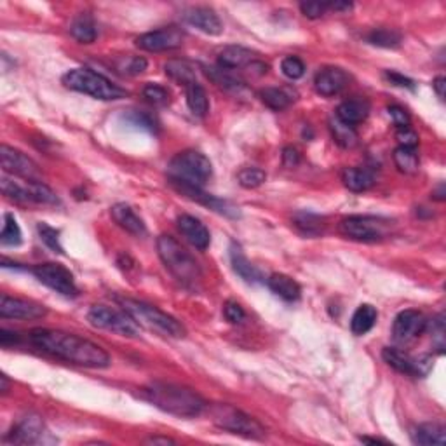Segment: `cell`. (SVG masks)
<instances>
[{
  "mask_svg": "<svg viewBox=\"0 0 446 446\" xmlns=\"http://www.w3.org/2000/svg\"><path fill=\"white\" fill-rule=\"evenodd\" d=\"M30 342L42 353L61 361L72 363V365L84 366V368H108L110 366V356L103 347L75 333L39 328L30 333Z\"/></svg>",
  "mask_w": 446,
  "mask_h": 446,
  "instance_id": "1",
  "label": "cell"
},
{
  "mask_svg": "<svg viewBox=\"0 0 446 446\" xmlns=\"http://www.w3.org/2000/svg\"><path fill=\"white\" fill-rule=\"evenodd\" d=\"M143 397L163 412L180 418L199 417L206 410V401L188 387L153 382L143 389Z\"/></svg>",
  "mask_w": 446,
  "mask_h": 446,
  "instance_id": "2",
  "label": "cell"
},
{
  "mask_svg": "<svg viewBox=\"0 0 446 446\" xmlns=\"http://www.w3.org/2000/svg\"><path fill=\"white\" fill-rule=\"evenodd\" d=\"M157 251H159L166 268L175 275L176 281L183 284L185 288H192V290L197 288V284L203 279V272H201L197 260L181 246L178 240L173 235H161L157 239Z\"/></svg>",
  "mask_w": 446,
  "mask_h": 446,
  "instance_id": "3",
  "label": "cell"
},
{
  "mask_svg": "<svg viewBox=\"0 0 446 446\" xmlns=\"http://www.w3.org/2000/svg\"><path fill=\"white\" fill-rule=\"evenodd\" d=\"M117 302L140 326H147L148 330H156L171 338H183L185 333H187L178 319H175L173 315L164 313V310L157 309L156 305L140 302V300L122 297L117 298Z\"/></svg>",
  "mask_w": 446,
  "mask_h": 446,
  "instance_id": "4",
  "label": "cell"
},
{
  "mask_svg": "<svg viewBox=\"0 0 446 446\" xmlns=\"http://www.w3.org/2000/svg\"><path fill=\"white\" fill-rule=\"evenodd\" d=\"M63 84L65 88L77 91V93L88 94V96L96 98V100L113 101L122 100L128 96V91L113 84L105 75L94 72L91 69H74L63 75Z\"/></svg>",
  "mask_w": 446,
  "mask_h": 446,
  "instance_id": "5",
  "label": "cell"
},
{
  "mask_svg": "<svg viewBox=\"0 0 446 446\" xmlns=\"http://www.w3.org/2000/svg\"><path fill=\"white\" fill-rule=\"evenodd\" d=\"M169 180L171 183H185L193 187H203L211 178V161L197 150H185L175 156L169 163Z\"/></svg>",
  "mask_w": 446,
  "mask_h": 446,
  "instance_id": "6",
  "label": "cell"
},
{
  "mask_svg": "<svg viewBox=\"0 0 446 446\" xmlns=\"http://www.w3.org/2000/svg\"><path fill=\"white\" fill-rule=\"evenodd\" d=\"M211 420L216 427L232 434L248 437V440H263L267 436L265 427L243 410L232 405H215L211 408Z\"/></svg>",
  "mask_w": 446,
  "mask_h": 446,
  "instance_id": "7",
  "label": "cell"
},
{
  "mask_svg": "<svg viewBox=\"0 0 446 446\" xmlns=\"http://www.w3.org/2000/svg\"><path fill=\"white\" fill-rule=\"evenodd\" d=\"M88 321L94 328L112 331L121 337H140V325L124 309L119 310L106 305H93L88 313Z\"/></svg>",
  "mask_w": 446,
  "mask_h": 446,
  "instance_id": "8",
  "label": "cell"
},
{
  "mask_svg": "<svg viewBox=\"0 0 446 446\" xmlns=\"http://www.w3.org/2000/svg\"><path fill=\"white\" fill-rule=\"evenodd\" d=\"M340 230L349 239L363 240V243H373V240H380L384 238L387 230H389V223L385 220L377 218V216L354 215L342 220Z\"/></svg>",
  "mask_w": 446,
  "mask_h": 446,
  "instance_id": "9",
  "label": "cell"
},
{
  "mask_svg": "<svg viewBox=\"0 0 446 446\" xmlns=\"http://www.w3.org/2000/svg\"><path fill=\"white\" fill-rule=\"evenodd\" d=\"M30 272L37 278L39 283L51 288L63 297H77L78 295L72 272L66 267L60 265V263H41V265H35Z\"/></svg>",
  "mask_w": 446,
  "mask_h": 446,
  "instance_id": "10",
  "label": "cell"
},
{
  "mask_svg": "<svg viewBox=\"0 0 446 446\" xmlns=\"http://www.w3.org/2000/svg\"><path fill=\"white\" fill-rule=\"evenodd\" d=\"M0 164L6 173L13 176H21L26 181L41 180V169L34 159H30L26 153L19 152L13 147L2 145L0 147Z\"/></svg>",
  "mask_w": 446,
  "mask_h": 446,
  "instance_id": "11",
  "label": "cell"
},
{
  "mask_svg": "<svg viewBox=\"0 0 446 446\" xmlns=\"http://www.w3.org/2000/svg\"><path fill=\"white\" fill-rule=\"evenodd\" d=\"M382 358L390 368L400 373L412 375V377H424L432 366V361L429 358H412L405 350L396 349V347H385L382 350Z\"/></svg>",
  "mask_w": 446,
  "mask_h": 446,
  "instance_id": "12",
  "label": "cell"
},
{
  "mask_svg": "<svg viewBox=\"0 0 446 446\" xmlns=\"http://www.w3.org/2000/svg\"><path fill=\"white\" fill-rule=\"evenodd\" d=\"M183 44V31L176 26L148 31L136 39V46L148 53H163V51L178 49Z\"/></svg>",
  "mask_w": 446,
  "mask_h": 446,
  "instance_id": "13",
  "label": "cell"
},
{
  "mask_svg": "<svg viewBox=\"0 0 446 446\" xmlns=\"http://www.w3.org/2000/svg\"><path fill=\"white\" fill-rule=\"evenodd\" d=\"M427 318L418 310H402L396 315L392 325V335L397 342L408 343L420 337L427 328Z\"/></svg>",
  "mask_w": 446,
  "mask_h": 446,
  "instance_id": "14",
  "label": "cell"
},
{
  "mask_svg": "<svg viewBox=\"0 0 446 446\" xmlns=\"http://www.w3.org/2000/svg\"><path fill=\"white\" fill-rule=\"evenodd\" d=\"M47 314L44 305L30 302V300L14 298L9 295L0 297V318L2 319H21V321H30V319H41Z\"/></svg>",
  "mask_w": 446,
  "mask_h": 446,
  "instance_id": "15",
  "label": "cell"
},
{
  "mask_svg": "<svg viewBox=\"0 0 446 446\" xmlns=\"http://www.w3.org/2000/svg\"><path fill=\"white\" fill-rule=\"evenodd\" d=\"M349 75L345 70L338 69V66H326V69L319 70L314 78V88L321 96H335V94L342 93L349 84Z\"/></svg>",
  "mask_w": 446,
  "mask_h": 446,
  "instance_id": "16",
  "label": "cell"
},
{
  "mask_svg": "<svg viewBox=\"0 0 446 446\" xmlns=\"http://www.w3.org/2000/svg\"><path fill=\"white\" fill-rule=\"evenodd\" d=\"M178 230L185 240L191 243L193 248L201 251L208 250L209 243H211V234H209L206 225L201 222L199 218L192 215H181L178 218Z\"/></svg>",
  "mask_w": 446,
  "mask_h": 446,
  "instance_id": "17",
  "label": "cell"
},
{
  "mask_svg": "<svg viewBox=\"0 0 446 446\" xmlns=\"http://www.w3.org/2000/svg\"><path fill=\"white\" fill-rule=\"evenodd\" d=\"M44 432V422L41 417L29 415L23 418L18 425L6 436V441L13 445H31L37 443Z\"/></svg>",
  "mask_w": 446,
  "mask_h": 446,
  "instance_id": "18",
  "label": "cell"
},
{
  "mask_svg": "<svg viewBox=\"0 0 446 446\" xmlns=\"http://www.w3.org/2000/svg\"><path fill=\"white\" fill-rule=\"evenodd\" d=\"M185 21L206 35H220L223 31L222 19L209 7H192L185 13Z\"/></svg>",
  "mask_w": 446,
  "mask_h": 446,
  "instance_id": "19",
  "label": "cell"
},
{
  "mask_svg": "<svg viewBox=\"0 0 446 446\" xmlns=\"http://www.w3.org/2000/svg\"><path fill=\"white\" fill-rule=\"evenodd\" d=\"M110 213H112V218L116 220V223L119 225L121 228H124L126 232H129V234L138 235V238L147 234V227H145L143 220H141L140 216L134 213V209L131 206H128V204L124 203L116 204V206H112V209H110Z\"/></svg>",
  "mask_w": 446,
  "mask_h": 446,
  "instance_id": "20",
  "label": "cell"
},
{
  "mask_svg": "<svg viewBox=\"0 0 446 446\" xmlns=\"http://www.w3.org/2000/svg\"><path fill=\"white\" fill-rule=\"evenodd\" d=\"M255 63V53L243 46H228L220 51L218 66L223 70H238Z\"/></svg>",
  "mask_w": 446,
  "mask_h": 446,
  "instance_id": "21",
  "label": "cell"
},
{
  "mask_svg": "<svg viewBox=\"0 0 446 446\" xmlns=\"http://www.w3.org/2000/svg\"><path fill=\"white\" fill-rule=\"evenodd\" d=\"M370 116V103L363 98H354V100H347L338 105L337 108V119L349 126L361 124Z\"/></svg>",
  "mask_w": 446,
  "mask_h": 446,
  "instance_id": "22",
  "label": "cell"
},
{
  "mask_svg": "<svg viewBox=\"0 0 446 446\" xmlns=\"http://www.w3.org/2000/svg\"><path fill=\"white\" fill-rule=\"evenodd\" d=\"M267 284L272 293H275L279 298L286 300V302H297L300 295H302L300 284L286 274H272L267 279Z\"/></svg>",
  "mask_w": 446,
  "mask_h": 446,
  "instance_id": "23",
  "label": "cell"
},
{
  "mask_svg": "<svg viewBox=\"0 0 446 446\" xmlns=\"http://www.w3.org/2000/svg\"><path fill=\"white\" fill-rule=\"evenodd\" d=\"M342 181L350 192H366L375 185V175L366 168H347L342 173Z\"/></svg>",
  "mask_w": 446,
  "mask_h": 446,
  "instance_id": "24",
  "label": "cell"
},
{
  "mask_svg": "<svg viewBox=\"0 0 446 446\" xmlns=\"http://www.w3.org/2000/svg\"><path fill=\"white\" fill-rule=\"evenodd\" d=\"M230 262L235 274H238L240 279H244L246 283H258L260 279H262V274L258 272V268L246 258L243 250H240L239 246H235V244H232L230 248Z\"/></svg>",
  "mask_w": 446,
  "mask_h": 446,
  "instance_id": "25",
  "label": "cell"
},
{
  "mask_svg": "<svg viewBox=\"0 0 446 446\" xmlns=\"http://www.w3.org/2000/svg\"><path fill=\"white\" fill-rule=\"evenodd\" d=\"M445 427L440 424H420L415 427V431L412 432V441L415 445L422 446H432L440 445L443 446L446 443V434Z\"/></svg>",
  "mask_w": 446,
  "mask_h": 446,
  "instance_id": "26",
  "label": "cell"
},
{
  "mask_svg": "<svg viewBox=\"0 0 446 446\" xmlns=\"http://www.w3.org/2000/svg\"><path fill=\"white\" fill-rule=\"evenodd\" d=\"M378 313L373 305L370 303H363L356 309L353 319H350V330L354 335H366L377 323Z\"/></svg>",
  "mask_w": 446,
  "mask_h": 446,
  "instance_id": "27",
  "label": "cell"
},
{
  "mask_svg": "<svg viewBox=\"0 0 446 446\" xmlns=\"http://www.w3.org/2000/svg\"><path fill=\"white\" fill-rule=\"evenodd\" d=\"M164 72L169 78H173L175 82H178L181 86H191L196 84V69L185 60H169L164 65Z\"/></svg>",
  "mask_w": 446,
  "mask_h": 446,
  "instance_id": "28",
  "label": "cell"
},
{
  "mask_svg": "<svg viewBox=\"0 0 446 446\" xmlns=\"http://www.w3.org/2000/svg\"><path fill=\"white\" fill-rule=\"evenodd\" d=\"M70 34L77 42L81 44H93L96 41V25H94V19L89 14H81L74 19L72 25H70Z\"/></svg>",
  "mask_w": 446,
  "mask_h": 446,
  "instance_id": "29",
  "label": "cell"
},
{
  "mask_svg": "<svg viewBox=\"0 0 446 446\" xmlns=\"http://www.w3.org/2000/svg\"><path fill=\"white\" fill-rule=\"evenodd\" d=\"M293 223L303 235H310V238H314V235H319L325 232V220H323L321 216L314 215V213H309V211L295 213Z\"/></svg>",
  "mask_w": 446,
  "mask_h": 446,
  "instance_id": "30",
  "label": "cell"
},
{
  "mask_svg": "<svg viewBox=\"0 0 446 446\" xmlns=\"http://www.w3.org/2000/svg\"><path fill=\"white\" fill-rule=\"evenodd\" d=\"M330 131H331V136H333V140L337 141L342 148L356 147L358 133L354 126L345 124V122H342L340 119H337V117H333V119L330 121Z\"/></svg>",
  "mask_w": 446,
  "mask_h": 446,
  "instance_id": "31",
  "label": "cell"
},
{
  "mask_svg": "<svg viewBox=\"0 0 446 446\" xmlns=\"http://www.w3.org/2000/svg\"><path fill=\"white\" fill-rule=\"evenodd\" d=\"M260 98L270 110L275 112H281V110L288 108L291 105V101L295 100L293 94L290 89L286 88H265L260 93Z\"/></svg>",
  "mask_w": 446,
  "mask_h": 446,
  "instance_id": "32",
  "label": "cell"
},
{
  "mask_svg": "<svg viewBox=\"0 0 446 446\" xmlns=\"http://www.w3.org/2000/svg\"><path fill=\"white\" fill-rule=\"evenodd\" d=\"M187 105L191 112L197 117H204L209 110V100L206 91L201 84H191L187 86Z\"/></svg>",
  "mask_w": 446,
  "mask_h": 446,
  "instance_id": "33",
  "label": "cell"
},
{
  "mask_svg": "<svg viewBox=\"0 0 446 446\" xmlns=\"http://www.w3.org/2000/svg\"><path fill=\"white\" fill-rule=\"evenodd\" d=\"M368 42L377 47H385V49H396L401 46L402 35L401 31L394 29H375L368 34Z\"/></svg>",
  "mask_w": 446,
  "mask_h": 446,
  "instance_id": "34",
  "label": "cell"
},
{
  "mask_svg": "<svg viewBox=\"0 0 446 446\" xmlns=\"http://www.w3.org/2000/svg\"><path fill=\"white\" fill-rule=\"evenodd\" d=\"M394 163H396L397 169L406 175H413L418 171L420 166V159H418L417 148L413 147H397L394 150Z\"/></svg>",
  "mask_w": 446,
  "mask_h": 446,
  "instance_id": "35",
  "label": "cell"
},
{
  "mask_svg": "<svg viewBox=\"0 0 446 446\" xmlns=\"http://www.w3.org/2000/svg\"><path fill=\"white\" fill-rule=\"evenodd\" d=\"M26 197H29L30 203H39V204H58L56 193L51 191L47 185L42 181H26Z\"/></svg>",
  "mask_w": 446,
  "mask_h": 446,
  "instance_id": "36",
  "label": "cell"
},
{
  "mask_svg": "<svg viewBox=\"0 0 446 446\" xmlns=\"http://www.w3.org/2000/svg\"><path fill=\"white\" fill-rule=\"evenodd\" d=\"M206 74H208V77L222 89L235 91V93H239V91L244 88V84L239 81V78H235L234 75L228 72V70L220 69V66L218 69H206Z\"/></svg>",
  "mask_w": 446,
  "mask_h": 446,
  "instance_id": "37",
  "label": "cell"
},
{
  "mask_svg": "<svg viewBox=\"0 0 446 446\" xmlns=\"http://www.w3.org/2000/svg\"><path fill=\"white\" fill-rule=\"evenodd\" d=\"M0 243L4 246H18L21 243V228H19L18 222L11 213L4 216V227L0 232Z\"/></svg>",
  "mask_w": 446,
  "mask_h": 446,
  "instance_id": "38",
  "label": "cell"
},
{
  "mask_svg": "<svg viewBox=\"0 0 446 446\" xmlns=\"http://www.w3.org/2000/svg\"><path fill=\"white\" fill-rule=\"evenodd\" d=\"M267 175L265 171L258 168H243L238 173V181L240 187L244 188H258L260 185L265 183Z\"/></svg>",
  "mask_w": 446,
  "mask_h": 446,
  "instance_id": "39",
  "label": "cell"
},
{
  "mask_svg": "<svg viewBox=\"0 0 446 446\" xmlns=\"http://www.w3.org/2000/svg\"><path fill=\"white\" fill-rule=\"evenodd\" d=\"M37 230H39V235H41L42 243H44L51 251L63 255V246L60 243V232H58L56 228H53L47 223H39Z\"/></svg>",
  "mask_w": 446,
  "mask_h": 446,
  "instance_id": "40",
  "label": "cell"
},
{
  "mask_svg": "<svg viewBox=\"0 0 446 446\" xmlns=\"http://www.w3.org/2000/svg\"><path fill=\"white\" fill-rule=\"evenodd\" d=\"M143 96L148 103L156 106H166L169 103V91L159 84H147L143 89Z\"/></svg>",
  "mask_w": 446,
  "mask_h": 446,
  "instance_id": "41",
  "label": "cell"
},
{
  "mask_svg": "<svg viewBox=\"0 0 446 446\" xmlns=\"http://www.w3.org/2000/svg\"><path fill=\"white\" fill-rule=\"evenodd\" d=\"M281 70L288 78L297 81V78H302L303 74H305V65L297 56H288L281 61Z\"/></svg>",
  "mask_w": 446,
  "mask_h": 446,
  "instance_id": "42",
  "label": "cell"
},
{
  "mask_svg": "<svg viewBox=\"0 0 446 446\" xmlns=\"http://www.w3.org/2000/svg\"><path fill=\"white\" fill-rule=\"evenodd\" d=\"M128 119L133 122V126H138L141 129H147V131H157V119L153 116H150L147 112H133L129 113Z\"/></svg>",
  "mask_w": 446,
  "mask_h": 446,
  "instance_id": "43",
  "label": "cell"
},
{
  "mask_svg": "<svg viewBox=\"0 0 446 446\" xmlns=\"http://www.w3.org/2000/svg\"><path fill=\"white\" fill-rule=\"evenodd\" d=\"M147 60L141 56H131L128 60H122V63L119 65V70H122L124 74L128 75H138V74H143L147 70Z\"/></svg>",
  "mask_w": 446,
  "mask_h": 446,
  "instance_id": "44",
  "label": "cell"
},
{
  "mask_svg": "<svg viewBox=\"0 0 446 446\" xmlns=\"http://www.w3.org/2000/svg\"><path fill=\"white\" fill-rule=\"evenodd\" d=\"M328 9H330V4H326V2H302L300 4V11H302V14L310 19L321 18V16L326 14Z\"/></svg>",
  "mask_w": 446,
  "mask_h": 446,
  "instance_id": "45",
  "label": "cell"
},
{
  "mask_svg": "<svg viewBox=\"0 0 446 446\" xmlns=\"http://www.w3.org/2000/svg\"><path fill=\"white\" fill-rule=\"evenodd\" d=\"M223 315L228 323H232V325H239V323H243V319L246 318V313H244V309L238 302H227L223 307Z\"/></svg>",
  "mask_w": 446,
  "mask_h": 446,
  "instance_id": "46",
  "label": "cell"
},
{
  "mask_svg": "<svg viewBox=\"0 0 446 446\" xmlns=\"http://www.w3.org/2000/svg\"><path fill=\"white\" fill-rule=\"evenodd\" d=\"M389 116H390V119H392L394 126H396L397 129L408 128V126H410L408 112H406V110L402 108V106H400V105L389 106Z\"/></svg>",
  "mask_w": 446,
  "mask_h": 446,
  "instance_id": "47",
  "label": "cell"
},
{
  "mask_svg": "<svg viewBox=\"0 0 446 446\" xmlns=\"http://www.w3.org/2000/svg\"><path fill=\"white\" fill-rule=\"evenodd\" d=\"M396 138H397V141H400L401 147H413V148H415L417 143H418V134L413 131V129L410 128V126H408V128L397 129Z\"/></svg>",
  "mask_w": 446,
  "mask_h": 446,
  "instance_id": "48",
  "label": "cell"
},
{
  "mask_svg": "<svg viewBox=\"0 0 446 446\" xmlns=\"http://www.w3.org/2000/svg\"><path fill=\"white\" fill-rule=\"evenodd\" d=\"M385 77H387V81L390 82V84L400 86V88H408V89L415 88V86H413V81H410L408 77H405V75H401V74L385 72Z\"/></svg>",
  "mask_w": 446,
  "mask_h": 446,
  "instance_id": "49",
  "label": "cell"
},
{
  "mask_svg": "<svg viewBox=\"0 0 446 446\" xmlns=\"http://www.w3.org/2000/svg\"><path fill=\"white\" fill-rule=\"evenodd\" d=\"M300 161V153L297 148L293 147H286L283 152V163L284 166H288V168H293V166H297Z\"/></svg>",
  "mask_w": 446,
  "mask_h": 446,
  "instance_id": "50",
  "label": "cell"
},
{
  "mask_svg": "<svg viewBox=\"0 0 446 446\" xmlns=\"http://www.w3.org/2000/svg\"><path fill=\"white\" fill-rule=\"evenodd\" d=\"M18 342H19L18 333H14V331H9V330H0V343H2L4 347L14 345V343H18Z\"/></svg>",
  "mask_w": 446,
  "mask_h": 446,
  "instance_id": "51",
  "label": "cell"
},
{
  "mask_svg": "<svg viewBox=\"0 0 446 446\" xmlns=\"http://www.w3.org/2000/svg\"><path fill=\"white\" fill-rule=\"evenodd\" d=\"M432 88L436 91L437 98L440 100H445V88H446V78L445 77H437L436 81L432 82Z\"/></svg>",
  "mask_w": 446,
  "mask_h": 446,
  "instance_id": "52",
  "label": "cell"
},
{
  "mask_svg": "<svg viewBox=\"0 0 446 446\" xmlns=\"http://www.w3.org/2000/svg\"><path fill=\"white\" fill-rule=\"evenodd\" d=\"M145 443L147 445H176V441L171 440V437L152 436V437H148V440H145Z\"/></svg>",
  "mask_w": 446,
  "mask_h": 446,
  "instance_id": "53",
  "label": "cell"
},
{
  "mask_svg": "<svg viewBox=\"0 0 446 446\" xmlns=\"http://www.w3.org/2000/svg\"><path fill=\"white\" fill-rule=\"evenodd\" d=\"M359 441H361V443H370V445H378V443L389 445V443H387V441H384V440H375V437H359Z\"/></svg>",
  "mask_w": 446,
  "mask_h": 446,
  "instance_id": "54",
  "label": "cell"
},
{
  "mask_svg": "<svg viewBox=\"0 0 446 446\" xmlns=\"http://www.w3.org/2000/svg\"><path fill=\"white\" fill-rule=\"evenodd\" d=\"M7 389H9V380H7L6 375H2V377H0V390H2V392H7Z\"/></svg>",
  "mask_w": 446,
  "mask_h": 446,
  "instance_id": "55",
  "label": "cell"
}]
</instances>
